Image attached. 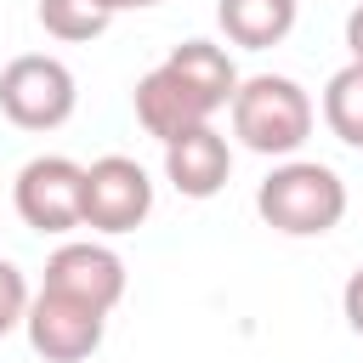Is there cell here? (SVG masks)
I'll return each instance as SVG.
<instances>
[{
	"mask_svg": "<svg viewBox=\"0 0 363 363\" xmlns=\"http://www.w3.org/2000/svg\"><path fill=\"white\" fill-rule=\"evenodd\" d=\"M301 17V0H221L216 6V23L233 45L244 51H267V45H284L289 28Z\"/></svg>",
	"mask_w": 363,
	"mask_h": 363,
	"instance_id": "obj_10",
	"label": "cell"
},
{
	"mask_svg": "<svg viewBox=\"0 0 363 363\" xmlns=\"http://www.w3.org/2000/svg\"><path fill=\"white\" fill-rule=\"evenodd\" d=\"M323 125L346 147H363V62H346V68L329 74V85H323Z\"/></svg>",
	"mask_w": 363,
	"mask_h": 363,
	"instance_id": "obj_12",
	"label": "cell"
},
{
	"mask_svg": "<svg viewBox=\"0 0 363 363\" xmlns=\"http://www.w3.org/2000/svg\"><path fill=\"white\" fill-rule=\"evenodd\" d=\"M255 210L284 238H323L346 216V182H340V170H329L318 159H284L255 187Z\"/></svg>",
	"mask_w": 363,
	"mask_h": 363,
	"instance_id": "obj_1",
	"label": "cell"
},
{
	"mask_svg": "<svg viewBox=\"0 0 363 363\" xmlns=\"http://www.w3.org/2000/svg\"><path fill=\"white\" fill-rule=\"evenodd\" d=\"M34 17H40V28H45L51 40H68V45L96 40V34L113 23L96 0H40V6H34Z\"/></svg>",
	"mask_w": 363,
	"mask_h": 363,
	"instance_id": "obj_13",
	"label": "cell"
},
{
	"mask_svg": "<svg viewBox=\"0 0 363 363\" xmlns=\"http://www.w3.org/2000/svg\"><path fill=\"white\" fill-rule=\"evenodd\" d=\"M170 68H182L204 96H210V108L221 113V108H233V96H238V68H233V57H227V45H216V40H182L170 57H164Z\"/></svg>",
	"mask_w": 363,
	"mask_h": 363,
	"instance_id": "obj_11",
	"label": "cell"
},
{
	"mask_svg": "<svg viewBox=\"0 0 363 363\" xmlns=\"http://www.w3.org/2000/svg\"><path fill=\"white\" fill-rule=\"evenodd\" d=\"M102 329H108V312L85 306L74 295H57V289H40L23 318V335L45 363H85L102 346Z\"/></svg>",
	"mask_w": 363,
	"mask_h": 363,
	"instance_id": "obj_6",
	"label": "cell"
},
{
	"mask_svg": "<svg viewBox=\"0 0 363 363\" xmlns=\"http://www.w3.org/2000/svg\"><path fill=\"white\" fill-rule=\"evenodd\" d=\"M28 278H23V267L17 261H6L0 255V340L11 335V329H23V318H28Z\"/></svg>",
	"mask_w": 363,
	"mask_h": 363,
	"instance_id": "obj_14",
	"label": "cell"
},
{
	"mask_svg": "<svg viewBox=\"0 0 363 363\" xmlns=\"http://www.w3.org/2000/svg\"><path fill=\"white\" fill-rule=\"evenodd\" d=\"M340 312H346V323L363 335V267L346 278V289H340Z\"/></svg>",
	"mask_w": 363,
	"mask_h": 363,
	"instance_id": "obj_15",
	"label": "cell"
},
{
	"mask_svg": "<svg viewBox=\"0 0 363 363\" xmlns=\"http://www.w3.org/2000/svg\"><path fill=\"white\" fill-rule=\"evenodd\" d=\"M312 119L318 108L289 74H250L233 96V136L267 159H295L312 136Z\"/></svg>",
	"mask_w": 363,
	"mask_h": 363,
	"instance_id": "obj_2",
	"label": "cell"
},
{
	"mask_svg": "<svg viewBox=\"0 0 363 363\" xmlns=\"http://www.w3.org/2000/svg\"><path fill=\"white\" fill-rule=\"evenodd\" d=\"M346 51H352V62H363V0H357L352 17H346Z\"/></svg>",
	"mask_w": 363,
	"mask_h": 363,
	"instance_id": "obj_16",
	"label": "cell"
},
{
	"mask_svg": "<svg viewBox=\"0 0 363 363\" xmlns=\"http://www.w3.org/2000/svg\"><path fill=\"white\" fill-rule=\"evenodd\" d=\"M164 176L182 199H216L233 176V147L216 125H199L176 142H164Z\"/></svg>",
	"mask_w": 363,
	"mask_h": 363,
	"instance_id": "obj_9",
	"label": "cell"
},
{
	"mask_svg": "<svg viewBox=\"0 0 363 363\" xmlns=\"http://www.w3.org/2000/svg\"><path fill=\"white\" fill-rule=\"evenodd\" d=\"M11 204L23 216V227L34 233H74L85 227V164H74L68 153H40L17 170L11 182Z\"/></svg>",
	"mask_w": 363,
	"mask_h": 363,
	"instance_id": "obj_4",
	"label": "cell"
},
{
	"mask_svg": "<svg viewBox=\"0 0 363 363\" xmlns=\"http://www.w3.org/2000/svg\"><path fill=\"white\" fill-rule=\"evenodd\" d=\"M45 289L57 295H74L96 312H113L125 301V261L113 244L102 238H62L45 261Z\"/></svg>",
	"mask_w": 363,
	"mask_h": 363,
	"instance_id": "obj_7",
	"label": "cell"
},
{
	"mask_svg": "<svg viewBox=\"0 0 363 363\" xmlns=\"http://www.w3.org/2000/svg\"><path fill=\"white\" fill-rule=\"evenodd\" d=\"M108 17H119V11H147V6H159V0H96Z\"/></svg>",
	"mask_w": 363,
	"mask_h": 363,
	"instance_id": "obj_17",
	"label": "cell"
},
{
	"mask_svg": "<svg viewBox=\"0 0 363 363\" xmlns=\"http://www.w3.org/2000/svg\"><path fill=\"white\" fill-rule=\"evenodd\" d=\"M130 108H136V125H142L153 142H176V136L210 125V113H216L210 96H204L182 68H170V62H159V68H147V74L136 79Z\"/></svg>",
	"mask_w": 363,
	"mask_h": 363,
	"instance_id": "obj_8",
	"label": "cell"
},
{
	"mask_svg": "<svg viewBox=\"0 0 363 363\" xmlns=\"http://www.w3.org/2000/svg\"><path fill=\"white\" fill-rule=\"evenodd\" d=\"M153 216V176L125 159V153H102L85 164V227L102 238L136 233Z\"/></svg>",
	"mask_w": 363,
	"mask_h": 363,
	"instance_id": "obj_5",
	"label": "cell"
},
{
	"mask_svg": "<svg viewBox=\"0 0 363 363\" xmlns=\"http://www.w3.org/2000/svg\"><path fill=\"white\" fill-rule=\"evenodd\" d=\"M79 108V79L51 51H23L0 68V113L17 130H57Z\"/></svg>",
	"mask_w": 363,
	"mask_h": 363,
	"instance_id": "obj_3",
	"label": "cell"
}]
</instances>
